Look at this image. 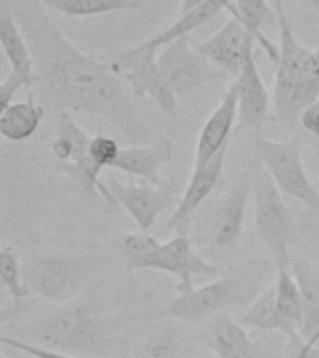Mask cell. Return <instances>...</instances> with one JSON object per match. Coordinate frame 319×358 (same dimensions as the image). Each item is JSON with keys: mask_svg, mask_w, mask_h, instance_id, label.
<instances>
[{"mask_svg": "<svg viewBox=\"0 0 319 358\" xmlns=\"http://www.w3.org/2000/svg\"><path fill=\"white\" fill-rule=\"evenodd\" d=\"M97 271V257L88 254L41 252L22 263V278L30 293L56 306L77 301Z\"/></svg>", "mask_w": 319, "mask_h": 358, "instance_id": "cell-5", "label": "cell"}, {"mask_svg": "<svg viewBox=\"0 0 319 358\" xmlns=\"http://www.w3.org/2000/svg\"><path fill=\"white\" fill-rule=\"evenodd\" d=\"M159 66L178 99L189 97L204 84L229 78L228 73L213 66L206 56L190 47L189 36H181L164 45L159 52Z\"/></svg>", "mask_w": 319, "mask_h": 358, "instance_id": "cell-9", "label": "cell"}, {"mask_svg": "<svg viewBox=\"0 0 319 358\" xmlns=\"http://www.w3.org/2000/svg\"><path fill=\"white\" fill-rule=\"evenodd\" d=\"M291 274L295 276L302 295L304 319L301 336L306 341L319 343V263L302 256H291Z\"/></svg>", "mask_w": 319, "mask_h": 358, "instance_id": "cell-18", "label": "cell"}, {"mask_svg": "<svg viewBox=\"0 0 319 358\" xmlns=\"http://www.w3.org/2000/svg\"><path fill=\"white\" fill-rule=\"evenodd\" d=\"M0 358H8V357H6V355H2V357H0Z\"/></svg>", "mask_w": 319, "mask_h": 358, "instance_id": "cell-39", "label": "cell"}, {"mask_svg": "<svg viewBox=\"0 0 319 358\" xmlns=\"http://www.w3.org/2000/svg\"><path fill=\"white\" fill-rule=\"evenodd\" d=\"M27 329L22 341L78 357L97 351L105 330L94 306L78 299L41 313Z\"/></svg>", "mask_w": 319, "mask_h": 358, "instance_id": "cell-4", "label": "cell"}, {"mask_svg": "<svg viewBox=\"0 0 319 358\" xmlns=\"http://www.w3.org/2000/svg\"><path fill=\"white\" fill-rule=\"evenodd\" d=\"M90 136L80 125H78L69 112L56 114V136L50 142V153L56 162H80L90 161Z\"/></svg>", "mask_w": 319, "mask_h": 358, "instance_id": "cell-20", "label": "cell"}, {"mask_svg": "<svg viewBox=\"0 0 319 358\" xmlns=\"http://www.w3.org/2000/svg\"><path fill=\"white\" fill-rule=\"evenodd\" d=\"M278 24L280 58L273 88L274 117L285 127L301 122L302 112L319 101V47L308 49L297 39L284 2L273 0Z\"/></svg>", "mask_w": 319, "mask_h": 358, "instance_id": "cell-2", "label": "cell"}, {"mask_svg": "<svg viewBox=\"0 0 319 358\" xmlns=\"http://www.w3.org/2000/svg\"><path fill=\"white\" fill-rule=\"evenodd\" d=\"M252 196V162L218 201L211 217V245L217 250H232L243 234L246 206Z\"/></svg>", "mask_w": 319, "mask_h": 358, "instance_id": "cell-11", "label": "cell"}, {"mask_svg": "<svg viewBox=\"0 0 319 358\" xmlns=\"http://www.w3.org/2000/svg\"><path fill=\"white\" fill-rule=\"evenodd\" d=\"M179 357V343L172 334H157L146 341L136 358H176Z\"/></svg>", "mask_w": 319, "mask_h": 358, "instance_id": "cell-31", "label": "cell"}, {"mask_svg": "<svg viewBox=\"0 0 319 358\" xmlns=\"http://www.w3.org/2000/svg\"><path fill=\"white\" fill-rule=\"evenodd\" d=\"M0 284L15 302L24 301L28 295H32L22 278V265L10 245H6L0 252Z\"/></svg>", "mask_w": 319, "mask_h": 358, "instance_id": "cell-29", "label": "cell"}, {"mask_svg": "<svg viewBox=\"0 0 319 358\" xmlns=\"http://www.w3.org/2000/svg\"><path fill=\"white\" fill-rule=\"evenodd\" d=\"M254 148H256V157L267 168V172L271 173L282 194L291 196L313 211H319V192L308 179L302 164L301 142L297 136L280 142L256 134Z\"/></svg>", "mask_w": 319, "mask_h": 358, "instance_id": "cell-7", "label": "cell"}, {"mask_svg": "<svg viewBox=\"0 0 319 358\" xmlns=\"http://www.w3.org/2000/svg\"><path fill=\"white\" fill-rule=\"evenodd\" d=\"M114 200L118 206H122L127 215L139 224L140 231H150L155 224L157 217L164 213L168 207H172L173 194L166 187H155V185H133L120 183L116 179L108 181Z\"/></svg>", "mask_w": 319, "mask_h": 358, "instance_id": "cell-14", "label": "cell"}, {"mask_svg": "<svg viewBox=\"0 0 319 358\" xmlns=\"http://www.w3.org/2000/svg\"><path fill=\"white\" fill-rule=\"evenodd\" d=\"M173 142L168 136L157 138L150 144L122 148L112 168L129 176L140 178L150 185L162 187L161 168L172 161Z\"/></svg>", "mask_w": 319, "mask_h": 358, "instance_id": "cell-17", "label": "cell"}, {"mask_svg": "<svg viewBox=\"0 0 319 358\" xmlns=\"http://www.w3.org/2000/svg\"><path fill=\"white\" fill-rule=\"evenodd\" d=\"M176 358H187V357H181V355H179V357H176Z\"/></svg>", "mask_w": 319, "mask_h": 358, "instance_id": "cell-38", "label": "cell"}, {"mask_svg": "<svg viewBox=\"0 0 319 358\" xmlns=\"http://www.w3.org/2000/svg\"><path fill=\"white\" fill-rule=\"evenodd\" d=\"M237 321L245 329L262 330V332H280L285 338L299 332L280 313L278 304H276V289H274V284L269 285L267 289H263L257 295L256 301L250 302V306L241 313V317Z\"/></svg>", "mask_w": 319, "mask_h": 358, "instance_id": "cell-22", "label": "cell"}, {"mask_svg": "<svg viewBox=\"0 0 319 358\" xmlns=\"http://www.w3.org/2000/svg\"><path fill=\"white\" fill-rule=\"evenodd\" d=\"M34 77L22 75V73L10 71L0 83V112L6 110L13 103V97L21 88H32Z\"/></svg>", "mask_w": 319, "mask_h": 358, "instance_id": "cell-32", "label": "cell"}, {"mask_svg": "<svg viewBox=\"0 0 319 358\" xmlns=\"http://www.w3.org/2000/svg\"><path fill=\"white\" fill-rule=\"evenodd\" d=\"M301 125L302 129H306L308 133L313 134L319 140V101L302 112Z\"/></svg>", "mask_w": 319, "mask_h": 358, "instance_id": "cell-35", "label": "cell"}, {"mask_svg": "<svg viewBox=\"0 0 319 358\" xmlns=\"http://www.w3.org/2000/svg\"><path fill=\"white\" fill-rule=\"evenodd\" d=\"M39 2L64 17L105 15L114 11L140 10L148 4V0H39Z\"/></svg>", "mask_w": 319, "mask_h": 358, "instance_id": "cell-26", "label": "cell"}, {"mask_svg": "<svg viewBox=\"0 0 319 358\" xmlns=\"http://www.w3.org/2000/svg\"><path fill=\"white\" fill-rule=\"evenodd\" d=\"M271 263L265 259H248L229 268L209 284L194 287L187 295L173 299L164 310L168 317L183 323H200L226 312L232 306L254 302L263 289H267Z\"/></svg>", "mask_w": 319, "mask_h": 358, "instance_id": "cell-3", "label": "cell"}, {"mask_svg": "<svg viewBox=\"0 0 319 358\" xmlns=\"http://www.w3.org/2000/svg\"><path fill=\"white\" fill-rule=\"evenodd\" d=\"M0 341H2L6 347L15 349V351L27 352V355H30L32 358H90V357H78V355H67V352H58V351H52V349H45V347L32 345V343L17 340V338H10V336H0Z\"/></svg>", "mask_w": 319, "mask_h": 358, "instance_id": "cell-33", "label": "cell"}, {"mask_svg": "<svg viewBox=\"0 0 319 358\" xmlns=\"http://www.w3.org/2000/svg\"><path fill=\"white\" fill-rule=\"evenodd\" d=\"M282 358H319V345H313L302 338L301 332H297L288 336Z\"/></svg>", "mask_w": 319, "mask_h": 358, "instance_id": "cell-34", "label": "cell"}, {"mask_svg": "<svg viewBox=\"0 0 319 358\" xmlns=\"http://www.w3.org/2000/svg\"><path fill=\"white\" fill-rule=\"evenodd\" d=\"M122 148L118 145V142L111 136H106L103 133H97L95 136H92V142H90V157L95 164H99L103 168H112L114 161L120 155Z\"/></svg>", "mask_w": 319, "mask_h": 358, "instance_id": "cell-30", "label": "cell"}, {"mask_svg": "<svg viewBox=\"0 0 319 358\" xmlns=\"http://www.w3.org/2000/svg\"><path fill=\"white\" fill-rule=\"evenodd\" d=\"M11 10L32 50L30 94L39 105L56 114L75 110L105 117L134 142H150L151 129L134 106L131 86L112 64L78 50L39 0H15Z\"/></svg>", "mask_w": 319, "mask_h": 358, "instance_id": "cell-1", "label": "cell"}, {"mask_svg": "<svg viewBox=\"0 0 319 358\" xmlns=\"http://www.w3.org/2000/svg\"><path fill=\"white\" fill-rule=\"evenodd\" d=\"M276 304L280 313L285 321L301 332L302 319H304V306H302V295L297 284L295 276L291 274V268H276Z\"/></svg>", "mask_w": 319, "mask_h": 358, "instance_id": "cell-27", "label": "cell"}, {"mask_svg": "<svg viewBox=\"0 0 319 358\" xmlns=\"http://www.w3.org/2000/svg\"><path fill=\"white\" fill-rule=\"evenodd\" d=\"M151 271H161L176 276V291L179 295H187L194 289V278H215L220 274V268L204 259L194 250V246L185 234H178L173 239L159 246Z\"/></svg>", "mask_w": 319, "mask_h": 358, "instance_id": "cell-10", "label": "cell"}, {"mask_svg": "<svg viewBox=\"0 0 319 358\" xmlns=\"http://www.w3.org/2000/svg\"><path fill=\"white\" fill-rule=\"evenodd\" d=\"M234 83L237 86V97H239L235 133L239 134L243 131H256L257 133L267 123L273 99L269 97L265 83L257 71L254 52L248 56V60L245 62L239 75L234 78Z\"/></svg>", "mask_w": 319, "mask_h": 358, "instance_id": "cell-13", "label": "cell"}, {"mask_svg": "<svg viewBox=\"0 0 319 358\" xmlns=\"http://www.w3.org/2000/svg\"><path fill=\"white\" fill-rule=\"evenodd\" d=\"M112 66L131 86L134 97H150L161 112L170 116L178 114V97L168 86L155 49H144L139 45L129 47L116 55Z\"/></svg>", "mask_w": 319, "mask_h": 358, "instance_id": "cell-8", "label": "cell"}, {"mask_svg": "<svg viewBox=\"0 0 319 358\" xmlns=\"http://www.w3.org/2000/svg\"><path fill=\"white\" fill-rule=\"evenodd\" d=\"M234 6V0H206L200 6H196L194 10L187 11L183 15H179L170 27L162 28L161 32H157L155 36L140 41L139 47L144 49H162L164 45L172 43L173 39L181 38V36H189L190 32H194L196 28L204 27L206 22H209L215 15H218L220 11L226 10Z\"/></svg>", "mask_w": 319, "mask_h": 358, "instance_id": "cell-19", "label": "cell"}, {"mask_svg": "<svg viewBox=\"0 0 319 358\" xmlns=\"http://www.w3.org/2000/svg\"><path fill=\"white\" fill-rule=\"evenodd\" d=\"M0 43L6 58L10 62L11 71L34 77V56L28 39L13 13L8 10L2 11L0 17Z\"/></svg>", "mask_w": 319, "mask_h": 358, "instance_id": "cell-25", "label": "cell"}, {"mask_svg": "<svg viewBox=\"0 0 319 358\" xmlns=\"http://www.w3.org/2000/svg\"><path fill=\"white\" fill-rule=\"evenodd\" d=\"M45 116V108L28 92V99L22 103H11L0 112V134L10 142H22L38 131Z\"/></svg>", "mask_w": 319, "mask_h": 358, "instance_id": "cell-23", "label": "cell"}, {"mask_svg": "<svg viewBox=\"0 0 319 358\" xmlns=\"http://www.w3.org/2000/svg\"><path fill=\"white\" fill-rule=\"evenodd\" d=\"M226 153H228V148L218 151L217 155L213 157L211 161H207L204 166L192 168V176H190L189 183L185 187L183 196H181V200L173 209L172 217L168 218V229H178L179 234H183L187 229L190 218L194 217L198 207L213 194V190L222 178Z\"/></svg>", "mask_w": 319, "mask_h": 358, "instance_id": "cell-15", "label": "cell"}, {"mask_svg": "<svg viewBox=\"0 0 319 358\" xmlns=\"http://www.w3.org/2000/svg\"><path fill=\"white\" fill-rule=\"evenodd\" d=\"M162 243L151 237V235L140 231V234H123L120 241V250H122L123 265L129 273L134 271H151L153 259Z\"/></svg>", "mask_w": 319, "mask_h": 358, "instance_id": "cell-28", "label": "cell"}, {"mask_svg": "<svg viewBox=\"0 0 319 358\" xmlns=\"http://www.w3.org/2000/svg\"><path fill=\"white\" fill-rule=\"evenodd\" d=\"M256 43L254 34L243 24L239 17L232 15L217 34L200 41L194 49L206 56L213 66L228 73L229 77H237L248 56L254 52Z\"/></svg>", "mask_w": 319, "mask_h": 358, "instance_id": "cell-12", "label": "cell"}, {"mask_svg": "<svg viewBox=\"0 0 319 358\" xmlns=\"http://www.w3.org/2000/svg\"><path fill=\"white\" fill-rule=\"evenodd\" d=\"M229 15L239 17L243 24H245L260 45H262L265 52L269 55L271 62L278 64L280 49L278 45H274L273 41H269L263 34V28L267 24L276 22V10H273L269 6L267 0H234V6L229 8Z\"/></svg>", "mask_w": 319, "mask_h": 358, "instance_id": "cell-24", "label": "cell"}, {"mask_svg": "<svg viewBox=\"0 0 319 358\" xmlns=\"http://www.w3.org/2000/svg\"><path fill=\"white\" fill-rule=\"evenodd\" d=\"M252 196L257 239L271 254L274 267L291 268L290 243L293 237V217L271 173L257 157L252 161Z\"/></svg>", "mask_w": 319, "mask_h": 358, "instance_id": "cell-6", "label": "cell"}, {"mask_svg": "<svg viewBox=\"0 0 319 358\" xmlns=\"http://www.w3.org/2000/svg\"><path fill=\"white\" fill-rule=\"evenodd\" d=\"M302 2H304V4H306L310 10L316 11V13L319 15V0H302Z\"/></svg>", "mask_w": 319, "mask_h": 358, "instance_id": "cell-37", "label": "cell"}, {"mask_svg": "<svg viewBox=\"0 0 319 358\" xmlns=\"http://www.w3.org/2000/svg\"><path fill=\"white\" fill-rule=\"evenodd\" d=\"M226 358H269L267 351L260 345V341L252 340L250 345H246L245 349H241V351L234 352V355H229Z\"/></svg>", "mask_w": 319, "mask_h": 358, "instance_id": "cell-36", "label": "cell"}, {"mask_svg": "<svg viewBox=\"0 0 319 358\" xmlns=\"http://www.w3.org/2000/svg\"><path fill=\"white\" fill-rule=\"evenodd\" d=\"M237 110H239V97H237V86L229 84V88L224 92L222 99L213 114L201 125L198 142H196L194 166H204L207 161H211L218 151L228 148L229 136L235 129L237 122Z\"/></svg>", "mask_w": 319, "mask_h": 358, "instance_id": "cell-16", "label": "cell"}, {"mask_svg": "<svg viewBox=\"0 0 319 358\" xmlns=\"http://www.w3.org/2000/svg\"><path fill=\"white\" fill-rule=\"evenodd\" d=\"M201 340L217 355V358H226L250 345L254 338L237 319L232 317L228 312H222L207 319Z\"/></svg>", "mask_w": 319, "mask_h": 358, "instance_id": "cell-21", "label": "cell"}]
</instances>
